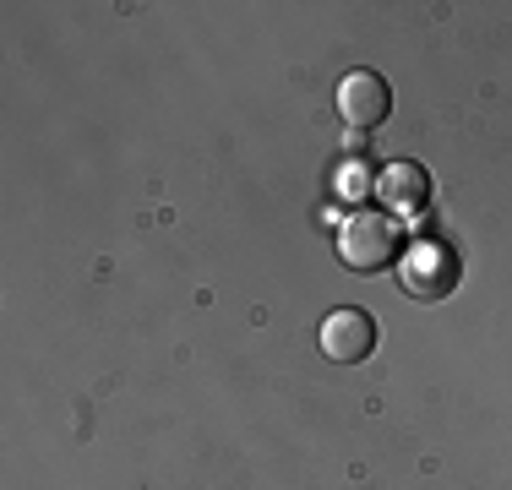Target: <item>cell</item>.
Wrapping results in <instances>:
<instances>
[{"label":"cell","instance_id":"5","mask_svg":"<svg viewBox=\"0 0 512 490\" xmlns=\"http://www.w3.org/2000/svg\"><path fill=\"white\" fill-rule=\"evenodd\" d=\"M425 191H431V180H425L420 164H387L382 175H376V196H382V207H393V213L425 207Z\"/></svg>","mask_w":512,"mask_h":490},{"label":"cell","instance_id":"1","mask_svg":"<svg viewBox=\"0 0 512 490\" xmlns=\"http://www.w3.org/2000/svg\"><path fill=\"white\" fill-rule=\"evenodd\" d=\"M393 251H398V229L387 213H349L344 229H338V256H344V267H355V273L387 267Z\"/></svg>","mask_w":512,"mask_h":490},{"label":"cell","instance_id":"4","mask_svg":"<svg viewBox=\"0 0 512 490\" xmlns=\"http://www.w3.org/2000/svg\"><path fill=\"white\" fill-rule=\"evenodd\" d=\"M404 289L409 294H447L453 289V256L442 245H414L404 256Z\"/></svg>","mask_w":512,"mask_h":490},{"label":"cell","instance_id":"3","mask_svg":"<svg viewBox=\"0 0 512 490\" xmlns=\"http://www.w3.org/2000/svg\"><path fill=\"white\" fill-rule=\"evenodd\" d=\"M387 109H393V88H387L376 71H349V77L338 82V115H344L355 131L382 126Z\"/></svg>","mask_w":512,"mask_h":490},{"label":"cell","instance_id":"2","mask_svg":"<svg viewBox=\"0 0 512 490\" xmlns=\"http://www.w3.org/2000/svg\"><path fill=\"white\" fill-rule=\"evenodd\" d=\"M371 349H376V322L360 311V305H338V311L322 322V354L327 360L360 365V360H371Z\"/></svg>","mask_w":512,"mask_h":490}]
</instances>
